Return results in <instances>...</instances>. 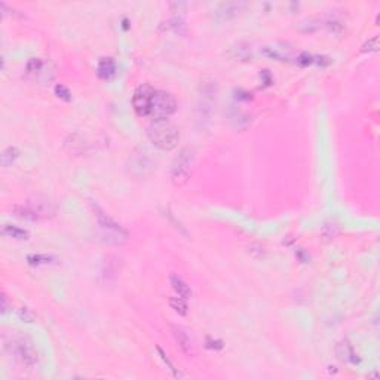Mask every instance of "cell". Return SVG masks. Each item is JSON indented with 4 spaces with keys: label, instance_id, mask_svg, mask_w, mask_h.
<instances>
[{
    "label": "cell",
    "instance_id": "1",
    "mask_svg": "<svg viewBox=\"0 0 380 380\" xmlns=\"http://www.w3.org/2000/svg\"><path fill=\"white\" fill-rule=\"evenodd\" d=\"M147 137L158 149L172 150L178 144L180 132L174 123L168 122L167 119H162V121H153L147 126Z\"/></svg>",
    "mask_w": 380,
    "mask_h": 380
},
{
    "label": "cell",
    "instance_id": "2",
    "mask_svg": "<svg viewBox=\"0 0 380 380\" xmlns=\"http://www.w3.org/2000/svg\"><path fill=\"white\" fill-rule=\"evenodd\" d=\"M94 213L97 218V225L100 230V236L104 242L110 245H123L128 241V232L116 223L110 215H107L100 207H94Z\"/></svg>",
    "mask_w": 380,
    "mask_h": 380
},
{
    "label": "cell",
    "instance_id": "3",
    "mask_svg": "<svg viewBox=\"0 0 380 380\" xmlns=\"http://www.w3.org/2000/svg\"><path fill=\"white\" fill-rule=\"evenodd\" d=\"M14 211L18 217L26 218V220H43V218H51L57 213L55 205L46 198H36L29 199L24 205H16L14 207Z\"/></svg>",
    "mask_w": 380,
    "mask_h": 380
},
{
    "label": "cell",
    "instance_id": "4",
    "mask_svg": "<svg viewBox=\"0 0 380 380\" xmlns=\"http://www.w3.org/2000/svg\"><path fill=\"white\" fill-rule=\"evenodd\" d=\"M5 348L11 352V355H14V358L18 360L19 363L26 367H34L39 361V356H37V350L34 349L33 346V342H31L29 337H23V336H16L12 337L6 345Z\"/></svg>",
    "mask_w": 380,
    "mask_h": 380
},
{
    "label": "cell",
    "instance_id": "5",
    "mask_svg": "<svg viewBox=\"0 0 380 380\" xmlns=\"http://www.w3.org/2000/svg\"><path fill=\"white\" fill-rule=\"evenodd\" d=\"M177 110V101L174 95H171L167 91H159L154 90L152 97V104H150V113L149 116L154 121H162L169 118L172 113Z\"/></svg>",
    "mask_w": 380,
    "mask_h": 380
},
{
    "label": "cell",
    "instance_id": "6",
    "mask_svg": "<svg viewBox=\"0 0 380 380\" xmlns=\"http://www.w3.org/2000/svg\"><path fill=\"white\" fill-rule=\"evenodd\" d=\"M193 159H195V152L189 147L183 149L180 154L175 158L172 168H171V178L175 184H183L187 182L190 175V169L193 165Z\"/></svg>",
    "mask_w": 380,
    "mask_h": 380
},
{
    "label": "cell",
    "instance_id": "7",
    "mask_svg": "<svg viewBox=\"0 0 380 380\" xmlns=\"http://www.w3.org/2000/svg\"><path fill=\"white\" fill-rule=\"evenodd\" d=\"M154 168H156V164L152 159L150 153H147L146 150H137L129 158L128 169L132 175H136L138 178L152 174Z\"/></svg>",
    "mask_w": 380,
    "mask_h": 380
},
{
    "label": "cell",
    "instance_id": "8",
    "mask_svg": "<svg viewBox=\"0 0 380 380\" xmlns=\"http://www.w3.org/2000/svg\"><path fill=\"white\" fill-rule=\"evenodd\" d=\"M153 92H154V90L149 85H140L136 90L134 95H132V107H134L138 116H141V118L149 116Z\"/></svg>",
    "mask_w": 380,
    "mask_h": 380
},
{
    "label": "cell",
    "instance_id": "9",
    "mask_svg": "<svg viewBox=\"0 0 380 380\" xmlns=\"http://www.w3.org/2000/svg\"><path fill=\"white\" fill-rule=\"evenodd\" d=\"M174 336L180 345L182 350L187 355V356H195L196 355V348H195V342L192 339L190 333L183 328V327H174Z\"/></svg>",
    "mask_w": 380,
    "mask_h": 380
},
{
    "label": "cell",
    "instance_id": "10",
    "mask_svg": "<svg viewBox=\"0 0 380 380\" xmlns=\"http://www.w3.org/2000/svg\"><path fill=\"white\" fill-rule=\"evenodd\" d=\"M336 353L337 356L343 361V363H349V364H358L360 363V358L356 355V352L353 349V346L350 345L349 340H342L337 348H336Z\"/></svg>",
    "mask_w": 380,
    "mask_h": 380
},
{
    "label": "cell",
    "instance_id": "11",
    "mask_svg": "<svg viewBox=\"0 0 380 380\" xmlns=\"http://www.w3.org/2000/svg\"><path fill=\"white\" fill-rule=\"evenodd\" d=\"M241 6H242V5H241V3H236V2L221 3V5H218V8L215 9V16H217L218 19H221V21L229 19V18L235 16L239 12Z\"/></svg>",
    "mask_w": 380,
    "mask_h": 380
},
{
    "label": "cell",
    "instance_id": "12",
    "mask_svg": "<svg viewBox=\"0 0 380 380\" xmlns=\"http://www.w3.org/2000/svg\"><path fill=\"white\" fill-rule=\"evenodd\" d=\"M116 73V64L111 58H101L98 62V69H97V75L103 80H108L115 76Z\"/></svg>",
    "mask_w": 380,
    "mask_h": 380
},
{
    "label": "cell",
    "instance_id": "13",
    "mask_svg": "<svg viewBox=\"0 0 380 380\" xmlns=\"http://www.w3.org/2000/svg\"><path fill=\"white\" fill-rule=\"evenodd\" d=\"M169 282H171L174 291L180 297H183V299H190L192 297V289H190V287L183 281V278H180L178 275H171L169 276Z\"/></svg>",
    "mask_w": 380,
    "mask_h": 380
},
{
    "label": "cell",
    "instance_id": "14",
    "mask_svg": "<svg viewBox=\"0 0 380 380\" xmlns=\"http://www.w3.org/2000/svg\"><path fill=\"white\" fill-rule=\"evenodd\" d=\"M263 52H264L267 57L275 58V60L285 61L289 58V48H287L285 45L266 46V48L263 49Z\"/></svg>",
    "mask_w": 380,
    "mask_h": 380
},
{
    "label": "cell",
    "instance_id": "15",
    "mask_svg": "<svg viewBox=\"0 0 380 380\" xmlns=\"http://www.w3.org/2000/svg\"><path fill=\"white\" fill-rule=\"evenodd\" d=\"M2 233L5 236H9V238H14V239H19V241H24V239H29L30 238V233L27 230L21 228H16L12 225H5L2 228Z\"/></svg>",
    "mask_w": 380,
    "mask_h": 380
},
{
    "label": "cell",
    "instance_id": "16",
    "mask_svg": "<svg viewBox=\"0 0 380 380\" xmlns=\"http://www.w3.org/2000/svg\"><path fill=\"white\" fill-rule=\"evenodd\" d=\"M229 119L233 123V126L238 128V129H245L251 123V118L248 115L242 113V111H239V110L238 111L235 110L233 113H230L229 115Z\"/></svg>",
    "mask_w": 380,
    "mask_h": 380
},
{
    "label": "cell",
    "instance_id": "17",
    "mask_svg": "<svg viewBox=\"0 0 380 380\" xmlns=\"http://www.w3.org/2000/svg\"><path fill=\"white\" fill-rule=\"evenodd\" d=\"M18 154H19V152H18L16 147H14V146L6 147V149L2 152V156H0V164H2V167L5 168L11 167V165L16 161Z\"/></svg>",
    "mask_w": 380,
    "mask_h": 380
},
{
    "label": "cell",
    "instance_id": "18",
    "mask_svg": "<svg viewBox=\"0 0 380 380\" xmlns=\"http://www.w3.org/2000/svg\"><path fill=\"white\" fill-rule=\"evenodd\" d=\"M27 261L31 266H42V264H52L57 259L54 256H46V254H30L27 256Z\"/></svg>",
    "mask_w": 380,
    "mask_h": 380
},
{
    "label": "cell",
    "instance_id": "19",
    "mask_svg": "<svg viewBox=\"0 0 380 380\" xmlns=\"http://www.w3.org/2000/svg\"><path fill=\"white\" fill-rule=\"evenodd\" d=\"M169 304H171V307L177 312V314H180V315H186L187 314V304H186V299H183V297H171L169 299Z\"/></svg>",
    "mask_w": 380,
    "mask_h": 380
},
{
    "label": "cell",
    "instance_id": "20",
    "mask_svg": "<svg viewBox=\"0 0 380 380\" xmlns=\"http://www.w3.org/2000/svg\"><path fill=\"white\" fill-rule=\"evenodd\" d=\"M43 70V61L40 58H31L27 62V67H26V72L29 75H39L40 72Z\"/></svg>",
    "mask_w": 380,
    "mask_h": 380
},
{
    "label": "cell",
    "instance_id": "21",
    "mask_svg": "<svg viewBox=\"0 0 380 380\" xmlns=\"http://www.w3.org/2000/svg\"><path fill=\"white\" fill-rule=\"evenodd\" d=\"M339 233V229L334 223H327L324 228H322V236L327 238V239H334Z\"/></svg>",
    "mask_w": 380,
    "mask_h": 380
},
{
    "label": "cell",
    "instance_id": "22",
    "mask_svg": "<svg viewBox=\"0 0 380 380\" xmlns=\"http://www.w3.org/2000/svg\"><path fill=\"white\" fill-rule=\"evenodd\" d=\"M55 94H57V97L62 98L64 101H70L72 100V92L69 91V88L64 86V85H57L55 86Z\"/></svg>",
    "mask_w": 380,
    "mask_h": 380
},
{
    "label": "cell",
    "instance_id": "23",
    "mask_svg": "<svg viewBox=\"0 0 380 380\" xmlns=\"http://www.w3.org/2000/svg\"><path fill=\"white\" fill-rule=\"evenodd\" d=\"M377 43H379V37L376 36V37H373V39H370L367 43H364L363 46V52H376L377 51Z\"/></svg>",
    "mask_w": 380,
    "mask_h": 380
},
{
    "label": "cell",
    "instance_id": "24",
    "mask_svg": "<svg viewBox=\"0 0 380 380\" xmlns=\"http://www.w3.org/2000/svg\"><path fill=\"white\" fill-rule=\"evenodd\" d=\"M158 352L161 353V356H162V360L165 361V364H168V367H169V370H171V371L174 373V376H175V377H182V374H180L178 371H175V368H174V365H172V364H171V363H169V360H168V358H167V355L164 353V350L161 349V348H158Z\"/></svg>",
    "mask_w": 380,
    "mask_h": 380
},
{
    "label": "cell",
    "instance_id": "25",
    "mask_svg": "<svg viewBox=\"0 0 380 380\" xmlns=\"http://www.w3.org/2000/svg\"><path fill=\"white\" fill-rule=\"evenodd\" d=\"M207 348H210V349H221L223 348V342L221 340H211L208 337L207 339Z\"/></svg>",
    "mask_w": 380,
    "mask_h": 380
},
{
    "label": "cell",
    "instance_id": "26",
    "mask_svg": "<svg viewBox=\"0 0 380 380\" xmlns=\"http://www.w3.org/2000/svg\"><path fill=\"white\" fill-rule=\"evenodd\" d=\"M18 315H19V318H21V320L27 321V322H31V320H33V315H31L27 309H19Z\"/></svg>",
    "mask_w": 380,
    "mask_h": 380
},
{
    "label": "cell",
    "instance_id": "27",
    "mask_svg": "<svg viewBox=\"0 0 380 380\" xmlns=\"http://www.w3.org/2000/svg\"><path fill=\"white\" fill-rule=\"evenodd\" d=\"M6 304H8L6 296H5V294H2V312H6Z\"/></svg>",
    "mask_w": 380,
    "mask_h": 380
}]
</instances>
